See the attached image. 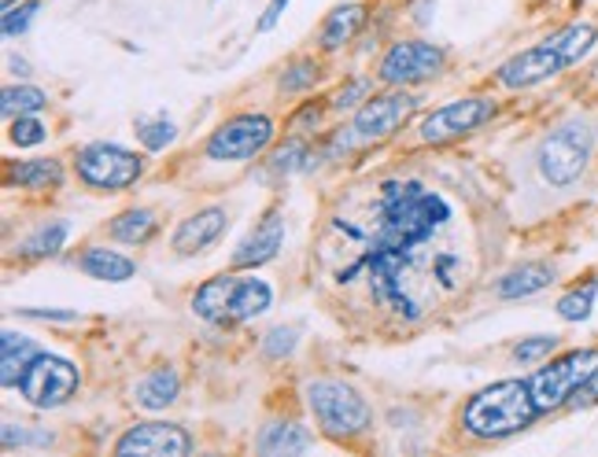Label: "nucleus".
<instances>
[{
  "mask_svg": "<svg viewBox=\"0 0 598 457\" xmlns=\"http://www.w3.org/2000/svg\"><path fill=\"white\" fill-rule=\"evenodd\" d=\"M378 237L362 255V269L370 274V291L407 321L421 317V303L410 299L407 274L418 258V248L429 244L451 221V207L440 192H429L421 181H384L378 203Z\"/></svg>",
  "mask_w": 598,
  "mask_h": 457,
  "instance_id": "1",
  "label": "nucleus"
},
{
  "mask_svg": "<svg viewBox=\"0 0 598 457\" xmlns=\"http://www.w3.org/2000/svg\"><path fill=\"white\" fill-rule=\"evenodd\" d=\"M536 417H539V406H536L533 384L499 381L491 387H480V392L469 398L466 410H462V428H466L473 440L499 443L525 432V428H533Z\"/></svg>",
  "mask_w": 598,
  "mask_h": 457,
  "instance_id": "2",
  "label": "nucleus"
},
{
  "mask_svg": "<svg viewBox=\"0 0 598 457\" xmlns=\"http://www.w3.org/2000/svg\"><path fill=\"white\" fill-rule=\"evenodd\" d=\"M307 410L314 413L318 428L325 440L333 443H351L373 428V410L370 402L344 381H311L303 387Z\"/></svg>",
  "mask_w": 598,
  "mask_h": 457,
  "instance_id": "3",
  "label": "nucleus"
},
{
  "mask_svg": "<svg viewBox=\"0 0 598 457\" xmlns=\"http://www.w3.org/2000/svg\"><path fill=\"white\" fill-rule=\"evenodd\" d=\"M591 152H595V125L591 122L569 119L562 125H554L536 148L539 178H543L547 184H554V189H565V184H573L587 170Z\"/></svg>",
  "mask_w": 598,
  "mask_h": 457,
  "instance_id": "4",
  "label": "nucleus"
},
{
  "mask_svg": "<svg viewBox=\"0 0 598 457\" xmlns=\"http://www.w3.org/2000/svg\"><path fill=\"white\" fill-rule=\"evenodd\" d=\"M74 170H79L82 184H89L96 192H122L144 178V159L137 152L122 148V144L93 141L74 155Z\"/></svg>",
  "mask_w": 598,
  "mask_h": 457,
  "instance_id": "5",
  "label": "nucleus"
},
{
  "mask_svg": "<svg viewBox=\"0 0 598 457\" xmlns=\"http://www.w3.org/2000/svg\"><path fill=\"white\" fill-rule=\"evenodd\" d=\"M274 119L263 111H244V115H234L218 125L215 133L207 137L204 144V155L215 163H244V159H255L263 155L270 144H274Z\"/></svg>",
  "mask_w": 598,
  "mask_h": 457,
  "instance_id": "6",
  "label": "nucleus"
},
{
  "mask_svg": "<svg viewBox=\"0 0 598 457\" xmlns=\"http://www.w3.org/2000/svg\"><path fill=\"white\" fill-rule=\"evenodd\" d=\"M595 369H598V351H595V347L569 351L562 358H554V362H547L543 369H536V373L528 376V384H533L539 413H551V410H562V406H569L573 392L595 373Z\"/></svg>",
  "mask_w": 598,
  "mask_h": 457,
  "instance_id": "7",
  "label": "nucleus"
},
{
  "mask_svg": "<svg viewBox=\"0 0 598 457\" xmlns=\"http://www.w3.org/2000/svg\"><path fill=\"white\" fill-rule=\"evenodd\" d=\"M82 376L67 358L60 354H37L31 365H26L23 381H19V395L34 406V410H60L63 402H71L74 392H79Z\"/></svg>",
  "mask_w": 598,
  "mask_h": 457,
  "instance_id": "8",
  "label": "nucleus"
},
{
  "mask_svg": "<svg viewBox=\"0 0 598 457\" xmlns=\"http://www.w3.org/2000/svg\"><path fill=\"white\" fill-rule=\"evenodd\" d=\"M447 67V52L440 45H429V41H395L388 52L381 56V67H378V77L384 85H421V82H432V77L443 74Z\"/></svg>",
  "mask_w": 598,
  "mask_h": 457,
  "instance_id": "9",
  "label": "nucleus"
},
{
  "mask_svg": "<svg viewBox=\"0 0 598 457\" xmlns=\"http://www.w3.org/2000/svg\"><path fill=\"white\" fill-rule=\"evenodd\" d=\"M414 111H418V96L407 93L403 85H388V93H378L362 107H355L351 130L359 141H381L403 130L414 119Z\"/></svg>",
  "mask_w": 598,
  "mask_h": 457,
  "instance_id": "10",
  "label": "nucleus"
},
{
  "mask_svg": "<svg viewBox=\"0 0 598 457\" xmlns=\"http://www.w3.org/2000/svg\"><path fill=\"white\" fill-rule=\"evenodd\" d=\"M491 115H495V104H491L488 96H466V100H451L436 107V111H429L426 119H421L418 133L426 144H447L480 130Z\"/></svg>",
  "mask_w": 598,
  "mask_h": 457,
  "instance_id": "11",
  "label": "nucleus"
},
{
  "mask_svg": "<svg viewBox=\"0 0 598 457\" xmlns=\"http://www.w3.org/2000/svg\"><path fill=\"white\" fill-rule=\"evenodd\" d=\"M119 457H186L192 454V435L181 424L170 421H141L122 432V440L115 443Z\"/></svg>",
  "mask_w": 598,
  "mask_h": 457,
  "instance_id": "12",
  "label": "nucleus"
},
{
  "mask_svg": "<svg viewBox=\"0 0 598 457\" xmlns=\"http://www.w3.org/2000/svg\"><path fill=\"white\" fill-rule=\"evenodd\" d=\"M565 56L558 52L551 41L543 45H533L525 48V52L510 56V60L495 71V82L503 85V89H533V85H543L551 82L554 74L565 71Z\"/></svg>",
  "mask_w": 598,
  "mask_h": 457,
  "instance_id": "13",
  "label": "nucleus"
},
{
  "mask_svg": "<svg viewBox=\"0 0 598 457\" xmlns=\"http://www.w3.org/2000/svg\"><path fill=\"white\" fill-rule=\"evenodd\" d=\"M226 229H229V211L204 207V211L189 214V218L174 229L170 248H174V255H181V258H196V255H204L207 248H215L218 240L226 237Z\"/></svg>",
  "mask_w": 598,
  "mask_h": 457,
  "instance_id": "14",
  "label": "nucleus"
},
{
  "mask_svg": "<svg viewBox=\"0 0 598 457\" xmlns=\"http://www.w3.org/2000/svg\"><path fill=\"white\" fill-rule=\"evenodd\" d=\"M282 244H285V218H282V211H266L263 218L255 221V229L237 244L234 266L237 269H259V266H266V262L277 258Z\"/></svg>",
  "mask_w": 598,
  "mask_h": 457,
  "instance_id": "15",
  "label": "nucleus"
},
{
  "mask_svg": "<svg viewBox=\"0 0 598 457\" xmlns=\"http://www.w3.org/2000/svg\"><path fill=\"white\" fill-rule=\"evenodd\" d=\"M237 280L234 274H218L204 280L196 291H192V314L207 325H234V291H237Z\"/></svg>",
  "mask_w": 598,
  "mask_h": 457,
  "instance_id": "16",
  "label": "nucleus"
},
{
  "mask_svg": "<svg viewBox=\"0 0 598 457\" xmlns=\"http://www.w3.org/2000/svg\"><path fill=\"white\" fill-rule=\"evenodd\" d=\"M558 269L551 262H521L510 274L495 280V296L506 299V303H517V299H533L539 291H547L554 285Z\"/></svg>",
  "mask_w": 598,
  "mask_h": 457,
  "instance_id": "17",
  "label": "nucleus"
},
{
  "mask_svg": "<svg viewBox=\"0 0 598 457\" xmlns=\"http://www.w3.org/2000/svg\"><path fill=\"white\" fill-rule=\"evenodd\" d=\"M314 446L311 428H303L299 421H270L259 428L255 435V450L266 457H288V454H307Z\"/></svg>",
  "mask_w": 598,
  "mask_h": 457,
  "instance_id": "18",
  "label": "nucleus"
},
{
  "mask_svg": "<svg viewBox=\"0 0 598 457\" xmlns=\"http://www.w3.org/2000/svg\"><path fill=\"white\" fill-rule=\"evenodd\" d=\"M178 395H181V376L174 373L170 365L148 369V373H144L141 381H137V387H133V398H137V406H141V410H148V413L167 410V406L178 402Z\"/></svg>",
  "mask_w": 598,
  "mask_h": 457,
  "instance_id": "19",
  "label": "nucleus"
},
{
  "mask_svg": "<svg viewBox=\"0 0 598 457\" xmlns=\"http://www.w3.org/2000/svg\"><path fill=\"white\" fill-rule=\"evenodd\" d=\"M366 26V4H340L325 15L322 31H318V48L322 52H340L344 45H351L359 31Z\"/></svg>",
  "mask_w": 598,
  "mask_h": 457,
  "instance_id": "20",
  "label": "nucleus"
},
{
  "mask_svg": "<svg viewBox=\"0 0 598 457\" xmlns=\"http://www.w3.org/2000/svg\"><path fill=\"white\" fill-rule=\"evenodd\" d=\"M79 269L85 277L104 280V285H127L137 274V262L127 258L122 251H108V248H85L79 255Z\"/></svg>",
  "mask_w": 598,
  "mask_h": 457,
  "instance_id": "21",
  "label": "nucleus"
},
{
  "mask_svg": "<svg viewBox=\"0 0 598 457\" xmlns=\"http://www.w3.org/2000/svg\"><path fill=\"white\" fill-rule=\"evenodd\" d=\"M67 178L60 159H26V163H12L8 167V184H19L26 192H48L60 189Z\"/></svg>",
  "mask_w": 598,
  "mask_h": 457,
  "instance_id": "22",
  "label": "nucleus"
},
{
  "mask_svg": "<svg viewBox=\"0 0 598 457\" xmlns=\"http://www.w3.org/2000/svg\"><path fill=\"white\" fill-rule=\"evenodd\" d=\"M156 232H159V218H156V211H148V207H130V211L115 214L108 226V237L127 248H144Z\"/></svg>",
  "mask_w": 598,
  "mask_h": 457,
  "instance_id": "23",
  "label": "nucleus"
},
{
  "mask_svg": "<svg viewBox=\"0 0 598 457\" xmlns=\"http://www.w3.org/2000/svg\"><path fill=\"white\" fill-rule=\"evenodd\" d=\"M0 351H4V369H0V384L4 387H19V381H23V373H26V365L34 362L37 354V344L31 336H23V333H12V328H8L4 333V339H0Z\"/></svg>",
  "mask_w": 598,
  "mask_h": 457,
  "instance_id": "24",
  "label": "nucleus"
},
{
  "mask_svg": "<svg viewBox=\"0 0 598 457\" xmlns=\"http://www.w3.org/2000/svg\"><path fill=\"white\" fill-rule=\"evenodd\" d=\"M270 303H274V288L259 277H240L237 280V291H234V321H255L263 317Z\"/></svg>",
  "mask_w": 598,
  "mask_h": 457,
  "instance_id": "25",
  "label": "nucleus"
},
{
  "mask_svg": "<svg viewBox=\"0 0 598 457\" xmlns=\"http://www.w3.org/2000/svg\"><path fill=\"white\" fill-rule=\"evenodd\" d=\"M67 237H71V221L67 218L45 221V226H37L31 237L19 244V255L23 258H56L63 251Z\"/></svg>",
  "mask_w": 598,
  "mask_h": 457,
  "instance_id": "26",
  "label": "nucleus"
},
{
  "mask_svg": "<svg viewBox=\"0 0 598 457\" xmlns=\"http://www.w3.org/2000/svg\"><path fill=\"white\" fill-rule=\"evenodd\" d=\"M558 52L565 56V63L573 67V63H581L587 52L595 48V41H598V31L591 23H573V26H565V31H558L554 37H547Z\"/></svg>",
  "mask_w": 598,
  "mask_h": 457,
  "instance_id": "27",
  "label": "nucleus"
},
{
  "mask_svg": "<svg viewBox=\"0 0 598 457\" xmlns=\"http://www.w3.org/2000/svg\"><path fill=\"white\" fill-rule=\"evenodd\" d=\"M48 107V93L37 89V85H8L4 93H0V111H4V119H19V115H41Z\"/></svg>",
  "mask_w": 598,
  "mask_h": 457,
  "instance_id": "28",
  "label": "nucleus"
},
{
  "mask_svg": "<svg viewBox=\"0 0 598 457\" xmlns=\"http://www.w3.org/2000/svg\"><path fill=\"white\" fill-rule=\"evenodd\" d=\"M595 299H598V280H584V285H576L573 291H565V296L558 299V317L569 321V325L587 321L595 310Z\"/></svg>",
  "mask_w": 598,
  "mask_h": 457,
  "instance_id": "29",
  "label": "nucleus"
},
{
  "mask_svg": "<svg viewBox=\"0 0 598 457\" xmlns=\"http://www.w3.org/2000/svg\"><path fill=\"white\" fill-rule=\"evenodd\" d=\"M133 130H137V141L148 152H163V148H170V144L178 141V125H174L167 115H156V119H137L133 122Z\"/></svg>",
  "mask_w": 598,
  "mask_h": 457,
  "instance_id": "30",
  "label": "nucleus"
},
{
  "mask_svg": "<svg viewBox=\"0 0 598 457\" xmlns=\"http://www.w3.org/2000/svg\"><path fill=\"white\" fill-rule=\"evenodd\" d=\"M318 77H322V67H318L311 56H299V60L285 63L282 77H277V89L282 93H307Z\"/></svg>",
  "mask_w": 598,
  "mask_h": 457,
  "instance_id": "31",
  "label": "nucleus"
},
{
  "mask_svg": "<svg viewBox=\"0 0 598 457\" xmlns=\"http://www.w3.org/2000/svg\"><path fill=\"white\" fill-rule=\"evenodd\" d=\"M307 141H299L292 137L285 144V148H277L274 155H270V173H277V178H288V173H296V170H307Z\"/></svg>",
  "mask_w": 598,
  "mask_h": 457,
  "instance_id": "32",
  "label": "nucleus"
},
{
  "mask_svg": "<svg viewBox=\"0 0 598 457\" xmlns=\"http://www.w3.org/2000/svg\"><path fill=\"white\" fill-rule=\"evenodd\" d=\"M299 347V325H277L263 336V354L270 362H285Z\"/></svg>",
  "mask_w": 598,
  "mask_h": 457,
  "instance_id": "33",
  "label": "nucleus"
},
{
  "mask_svg": "<svg viewBox=\"0 0 598 457\" xmlns=\"http://www.w3.org/2000/svg\"><path fill=\"white\" fill-rule=\"evenodd\" d=\"M45 137L48 130L37 115H19V119H12V130H8V141L15 148H37V144H45Z\"/></svg>",
  "mask_w": 598,
  "mask_h": 457,
  "instance_id": "34",
  "label": "nucleus"
},
{
  "mask_svg": "<svg viewBox=\"0 0 598 457\" xmlns=\"http://www.w3.org/2000/svg\"><path fill=\"white\" fill-rule=\"evenodd\" d=\"M554 351H558V336H528L514 347V362L536 365V362H547Z\"/></svg>",
  "mask_w": 598,
  "mask_h": 457,
  "instance_id": "35",
  "label": "nucleus"
},
{
  "mask_svg": "<svg viewBox=\"0 0 598 457\" xmlns=\"http://www.w3.org/2000/svg\"><path fill=\"white\" fill-rule=\"evenodd\" d=\"M37 12H41V0H23V4L4 8V37H23L31 31Z\"/></svg>",
  "mask_w": 598,
  "mask_h": 457,
  "instance_id": "36",
  "label": "nucleus"
},
{
  "mask_svg": "<svg viewBox=\"0 0 598 457\" xmlns=\"http://www.w3.org/2000/svg\"><path fill=\"white\" fill-rule=\"evenodd\" d=\"M370 93H373V77H351V82L330 100V107L333 111H351V107H362L370 100Z\"/></svg>",
  "mask_w": 598,
  "mask_h": 457,
  "instance_id": "37",
  "label": "nucleus"
},
{
  "mask_svg": "<svg viewBox=\"0 0 598 457\" xmlns=\"http://www.w3.org/2000/svg\"><path fill=\"white\" fill-rule=\"evenodd\" d=\"M0 440H4V450H15V446H48V443H52V435H48V432H31V428L15 424V421H4V432H0Z\"/></svg>",
  "mask_w": 598,
  "mask_h": 457,
  "instance_id": "38",
  "label": "nucleus"
},
{
  "mask_svg": "<svg viewBox=\"0 0 598 457\" xmlns=\"http://www.w3.org/2000/svg\"><path fill=\"white\" fill-rule=\"evenodd\" d=\"M587 406H598V369L569 398V410H587Z\"/></svg>",
  "mask_w": 598,
  "mask_h": 457,
  "instance_id": "39",
  "label": "nucleus"
},
{
  "mask_svg": "<svg viewBox=\"0 0 598 457\" xmlns=\"http://www.w3.org/2000/svg\"><path fill=\"white\" fill-rule=\"evenodd\" d=\"M15 314H19V317H37V321H60V325H67V321H79V310H37V306H19Z\"/></svg>",
  "mask_w": 598,
  "mask_h": 457,
  "instance_id": "40",
  "label": "nucleus"
},
{
  "mask_svg": "<svg viewBox=\"0 0 598 457\" xmlns=\"http://www.w3.org/2000/svg\"><path fill=\"white\" fill-rule=\"evenodd\" d=\"M288 4H292V0H270L263 19H259V34H270V31H274V26L282 23V15H285V8H288Z\"/></svg>",
  "mask_w": 598,
  "mask_h": 457,
  "instance_id": "41",
  "label": "nucleus"
},
{
  "mask_svg": "<svg viewBox=\"0 0 598 457\" xmlns=\"http://www.w3.org/2000/svg\"><path fill=\"white\" fill-rule=\"evenodd\" d=\"M8 67H12L19 77H31V63H26V60H15V56H12V60H8Z\"/></svg>",
  "mask_w": 598,
  "mask_h": 457,
  "instance_id": "42",
  "label": "nucleus"
},
{
  "mask_svg": "<svg viewBox=\"0 0 598 457\" xmlns=\"http://www.w3.org/2000/svg\"><path fill=\"white\" fill-rule=\"evenodd\" d=\"M318 107H303V111H299V122H311V125H318Z\"/></svg>",
  "mask_w": 598,
  "mask_h": 457,
  "instance_id": "43",
  "label": "nucleus"
},
{
  "mask_svg": "<svg viewBox=\"0 0 598 457\" xmlns=\"http://www.w3.org/2000/svg\"><path fill=\"white\" fill-rule=\"evenodd\" d=\"M15 4V0H4V8H12Z\"/></svg>",
  "mask_w": 598,
  "mask_h": 457,
  "instance_id": "44",
  "label": "nucleus"
}]
</instances>
